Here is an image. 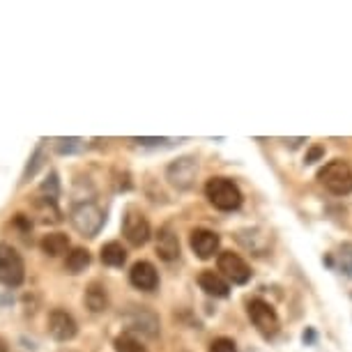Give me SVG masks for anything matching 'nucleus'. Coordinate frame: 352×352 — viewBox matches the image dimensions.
<instances>
[{"mask_svg": "<svg viewBox=\"0 0 352 352\" xmlns=\"http://www.w3.org/2000/svg\"><path fill=\"white\" fill-rule=\"evenodd\" d=\"M210 352H237V348L235 341H230V338H217V341H212Z\"/></svg>", "mask_w": 352, "mask_h": 352, "instance_id": "obj_21", "label": "nucleus"}, {"mask_svg": "<svg viewBox=\"0 0 352 352\" xmlns=\"http://www.w3.org/2000/svg\"><path fill=\"white\" fill-rule=\"evenodd\" d=\"M116 352H148L145 345H141V341H136L134 336L122 334L116 338Z\"/></svg>", "mask_w": 352, "mask_h": 352, "instance_id": "obj_19", "label": "nucleus"}, {"mask_svg": "<svg viewBox=\"0 0 352 352\" xmlns=\"http://www.w3.org/2000/svg\"><path fill=\"white\" fill-rule=\"evenodd\" d=\"M72 226L85 237H95L104 226V212L95 203H81L72 210Z\"/></svg>", "mask_w": 352, "mask_h": 352, "instance_id": "obj_4", "label": "nucleus"}, {"mask_svg": "<svg viewBox=\"0 0 352 352\" xmlns=\"http://www.w3.org/2000/svg\"><path fill=\"white\" fill-rule=\"evenodd\" d=\"M76 320L72 318L67 311L63 309H53L49 314V334L56 341H72L76 336Z\"/></svg>", "mask_w": 352, "mask_h": 352, "instance_id": "obj_9", "label": "nucleus"}, {"mask_svg": "<svg viewBox=\"0 0 352 352\" xmlns=\"http://www.w3.org/2000/svg\"><path fill=\"white\" fill-rule=\"evenodd\" d=\"M0 352H8V343H5L3 338H0Z\"/></svg>", "mask_w": 352, "mask_h": 352, "instance_id": "obj_24", "label": "nucleus"}, {"mask_svg": "<svg viewBox=\"0 0 352 352\" xmlns=\"http://www.w3.org/2000/svg\"><path fill=\"white\" fill-rule=\"evenodd\" d=\"M247 311H249V318L254 322V327L261 331L265 338H272L278 331V316L276 311L272 309V304H267L265 300H251L247 304Z\"/></svg>", "mask_w": 352, "mask_h": 352, "instance_id": "obj_5", "label": "nucleus"}, {"mask_svg": "<svg viewBox=\"0 0 352 352\" xmlns=\"http://www.w3.org/2000/svg\"><path fill=\"white\" fill-rule=\"evenodd\" d=\"M157 254L166 263H173L180 258V240H177V235L173 232L170 226H164L157 232Z\"/></svg>", "mask_w": 352, "mask_h": 352, "instance_id": "obj_12", "label": "nucleus"}, {"mask_svg": "<svg viewBox=\"0 0 352 352\" xmlns=\"http://www.w3.org/2000/svg\"><path fill=\"white\" fill-rule=\"evenodd\" d=\"M219 272L232 283H247L251 278L249 265L237 254H232V251H223V254L219 256Z\"/></svg>", "mask_w": 352, "mask_h": 352, "instance_id": "obj_8", "label": "nucleus"}, {"mask_svg": "<svg viewBox=\"0 0 352 352\" xmlns=\"http://www.w3.org/2000/svg\"><path fill=\"white\" fill-rule=\"evenodd\" d=\"M129 281H131L134 288L150 292V290H155L157 285H159V274H157L155 265L148 263V261H141V263H136L134 267H131Z\"/></svg>", "mask_w": 352, "mask_h": 352, "instance_id": "obj_11", "label": "nucleus"}, {"mask_svg": "<svg viewBox=\"0 0 352 352\" xmlns=\"http://www.w3.org/2000/svg\"><path fill=\"white\" fill-rule=\"evenodd\" d=\"M198 283H201V288L208 292L210 297H228L230 292V285L228 281L217 274V272H203L201 276H198Z\"/></svg>", "mask_w": 352, "mask_h": 352, "instance_id": "obj_14", "label": "nucleus"}, {"mask_svg": "<svg viewBox=\"0 0 352 352\" xmlns=\"http://www.w3.org/2000/svg\"><path fill=\"white\" fill-rule=\"evenodd\" d=\"M124 261H127V251L120 242H109L102 247V263L109 265V267H122Z\"/></svg>", "mask_w": 352, "mask_h": 352, "instance_id": "obj_17", "label": "nucleus"}, {"mask_svg": "<svg viewBox=\"0 0 352 352\" xmlns=\"http://www.w3.org/2000/svg\"><path fill=\"white\" fill-rule=\"evenodd\" d=\"M338 263H341V270L352 278V244H343L341 251H338Z\"/></svg>", "mask_w": 352, "mask_h": 352, "instance_id": "obj_20", "label": "nucleus"}, {"mask_svg": "<svg viewBox=\"0 0 352 352\" xmlns=\"http://www.w3.org/2000/svg\"><path fill=\"white\" fill-rule=\"evenodd\" d=\"M85 307H88L92 314H104L109 309V295H106V288L99 283H90L88 290H85Z\"/></svg>", "mask_w": 352, "mask_h": 352, "instance_id": "obj_16", "label": "nucleus"}, {"mask_svg": "<svg viewBox=\"0 0 352 352\" xmlns=\"http://www.w3.org/2000/svg\"><path fill=\"white\" fill-rule=\"evenodd\" d=\"M189 244H191L194 254L201 258V261H208V258H212V256L217 254V249H219V235H217V232H212V230L198 228V230L191 232Z\"/></svg>", "mask_w": 352, "mask_h": 352, "instance_id": "obj_10", "label": "nucleus"}, {"mask_svg": "<svg viewBox=\"0 0 352 352\" xmlns=\"http://www.w3.org/2000/svg\"><path fill=\"white\" fill-rule=\"evenodd\" d=\"M129 327L136 329V331H143L148 336H157L159 334V318L152 314L148 309H136L131 311L129 318H127Z\"/></svg>", "mask_w": 352, "mask_h": 352, "instance_id": "obj_13", "label": "nucleus"}, {"mask_svg": "<svg viewBox=\"0 0 352 352\" xmlns=\"http://www.w3.org/2000/svg\"><path fill=\"white\" fill-rule=\"evenodd\" d=\"M196 170H198V166H196L194 159L182 157V159H175L173 164H168V168H166V177H168V182L175 189L187 191V189H191V184H194V180H196Z\"/></svg>", "mask_w": 352, "mask_h": 352, "instance_id": "obj_7", "label": "nucleus"}, {"mask_svg": "<svg viewBox=\"0 0 352 352\" xmlns=\"http://www.w3.org/2000/svg\"><path fill=\"white\" fill-rule=\"evenodd\" d=\"M318 180L329 194L345 196L352 191V166L343 159H334V162L322 166L320 173H318Z\"/></svg>", "mask_w": 352, "mask_h": 352, "instance_id": "obj_1", "label": "nucleus"}, {"mask_svg": "<svg viewBox=\"0 0 352 352\" xmlns=\"http://www.w3.org/2000/svg\"><path fill=\"white\" fill-rule=\"evenodd\" d=\"M138 143H164L162 138H138Z\"/></svg>", "mask_w": 352, "mask_h": 352, "instance_id": "obj_23", "label": "nucleus"}, {"mask_svg": "<svg viewBox=\"0 0 352 352\" xmlns=\"http://www.w3.org/2000/svg\"><path fill=\"white\" fill-rule=\"evenodd\" d=\"M25 278V265L21 254L12 244L0 242V283L8 288H16Z\"/></svg>", "mask_w": 352, "mask_h": 352, "instance_id": "obj_3", "label": "nucleus"}, {"mask_svg": "<svg viewBox=\"0 0 352 352\" xmlns=\"http://www.w3.org/2000/svg\"><path fill=\"white\" fill-rule=\"evenodd\" d=\"M205 196L208 201L221 212H232L242 205V191L237 189L235 182L226 180V177H212L205 184Z\"/></svg>", "mask_w": 352, "mask_h": 352, "instance_id": "obj_2", "label": "nucleus"}, {"mask_svg": "<svg viewBox=\"0 0 352 352\" xmlns=\"http://www.w3.org/2000/svg\"><path fill=\"white\" fill-rule=\"evenodd\" d=\"M39 247H42V251L46 256L58 258V256H63L69 251V237L65 235V232H49V235L42 237Z\"/></svg>", "mask_w": 352, "mask_h": 352, "instance_id": "obj_15", "label": "nucleus"}, {"mask_svg": "<svg viewBox=\"0 0 352 352\" xmlns=\"http://www.w3.org/2000/svg\"><path fill=\"white\" fill-rule=\"evenodd\" d=\"M320 155H322V148H314V150H311L309 155H307V164H314Z\"/></svg>", "mask_w": 352, "mask_h": 352, "instance_id": "obj_22", "label": "nucleus"}, {"mask_svg": "<svg viewBox=\"0 0 352 352\" xmlns=\"http://www.w3.org/2000/svg\"><path fill=\"white\" fill-rule=\"evenodd\" d=\"M88 265H90V254L85 249H72L67 254V261H65V267H67L69 274H81Z\"/></svg>", "mask_w": 352, "mask_h": 352, "instance_id": "obj_18", "label": "nucleus"}, {"mask_svg": "<svg viewBox=\"0 0 352 352\" xmlns=\"http://www.w3.org/2000/svg\"><path fill=\"white\" fill-rule=\"evenodd\" d=\"M122 235L131 247H143L150 240V223L138 210H127V214L122 219Z\"/></svg>", "mask_w": 352, "mask_h": 352, "instance_id": "obj_6", "label": "nucleus"}]
</instances>
